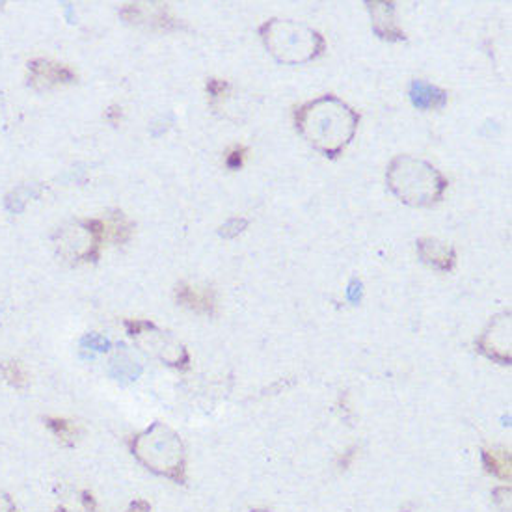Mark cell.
<instances>
[{"label": "cell", "instance_id": "22", "mask_svg": "<svg viewBox=\"0 0 512 512\" xmlns=\"http://www.w3.org/2000/svg\"><path fill=\"white\" fill-rule=\"evenodd\" d=\"M107 118L110 120V123H114V125H118L120 120H122V108L116 107V105H112V107L107 110Z\"/></svg>", "mask_w": 512, "mask_h": 512}, {"label": "cell", "instance_id": "23", "mask_svg": "<svg viewBox=\"0 0 512 512\" xmlns=\"http://www.w3.org/2000/svg\"><path fill=\"white\" fill-rule=\"evenodd\" d=\"M360 289H362V283L358 282V280H352L351 285H349V291H347V295H349L352 302H356L360 298V293H362Z\"/></svg>", "mask_w": 512, "mask_h": 512}, {"label": "cell", "instance_id": "4", "mask_svg": "<svg viewBox=\"0 0 512 512\" xmlns=\"http://www.w3.org/2000/svg\"><path fill=\"white\" fill-rule=\"evenodd\" d=\"M261 40L280 64L302 66L319 58L326 49L323 36L297 21L270 19L259 27Z\"/></svg>", "mask_w": 512, "mask_h": 512}, {"label": "cell", "instance_id": "8", "mask_svg": "<svg viewBox=\"0 0 512 512\" xmlns=\"http://www.w3.org/2000/svg\"><path fill=\"white\" fill-rule=\"evenodd\" d=\"M28 73H30L28 84L38 92H47L56 86L77 81L75 71H71L68 66L56 64L51 60H43V58L28 62Z\"/></svg>", "mask_w": 512, "mask_h": 512}, {"label": "cell", "instance_id": "10", "mask_svg": "<svg viewBox=\"0 0 512 512\" xmlns=\"http://www.w3.org/2000/svg\"><path fill=\"white\" fill-rule=\"evenodd\" d=\"M418 256L425 265L432 269L449 272L457 265V252L451 244L442 243L438 239H419Z\"/></svg>", "mask_w": 512, "mask_h": 512}, {"label": "cell", "instance_id": "9", "mask_svg": "<svg viewBox=\"0 0 512 512\" xmlns=\"http://www.w3.org/2000/svg\"><path fill=\"white\" fill-rule=\"evenodd\" d=\"M176 300L187 310L200 315H216V295L211 287H198L187 282L177 283Z\"/></svg>", "mask_w": 512, "mask_h": 512}, {"label": "cell", "instance_id": "18", "mask_svg": "<svg viewBox=\"0 0 512 512\" xmlns=\"http://www.w3.org/2000/svg\"><path fill=\"white\" fill-rule=\"evenodd\" d=\"M56 512H99L97 511V505H95V499L90 492H81V498H79V507L73 509L69 505L64 507H58Z\"/></svg>", "mask_w": 512, "mask_h": 512}, {"label": "cell", "instance_id": "13", "mask_svg": "<svg viewBox=\"0 0 512 512\" xmlns=\"http://www.w3.org/2000/svg\"><path fill=\"white\" fill-rule=\"evenodd\" d=\"M45 425L53 432L54 438L64 445H75L81 440L82 429L75 423L64 418H47Z\"/></svg>", "mask_w": 512, "mask_h": 512}, {"label": "cell", "instance_id": "1", "mask_svg": "<svg viewBox=\"0 0 512 512\" xmlns=\"http://www.w3.org/2000/svg\"><path fill=\"white\" fill-rule=\"evenodd\" d=\"M360 116L334 95H323L297 108L295 125L302 138L323 153L337 159L356 135Z\"/></svg>", "mask_w": 512, "mask_h": 512}, {"label": "cell", "instance_id": "15", "mask_svg": "<svg viewBox=\"0 0 512 512\" xmlns=\"http://www.w3.org/2000/svg\"><path fill=\"white\" fill-rule=\"evenodd\" d=\"M0 373H2L4 380H6L12 388H15V390L27 388L30 377H28L25 365L21 364V362H15V360L2 362V365H0Z\"/></svg>", "mask_w": 512, "mask_h": 512}, {"label": "cell", "instance_id": "17", "mask_svg": "<svg viewBox=\"0 0 512 512\" xmlns=\"http://www.w3.org/2000/svg\"><path fill=\"white\" fill-rule=\"evenodd\" d=\"M248 228V220L246 218H231L228 220L222 228H220V237H226V239H233L237 237L239 233H243Z\"/></svg>", "mask_w": 512, "mask_h": 512}, {"label": "cell", "instance_id": "2", "mask_svg": "<svg viewBox=\"0 0 512 512\" xmlns=\"http://www.w3.org/2000/svg\"><path fill=\"white\" fill-rule=\"evenodd\" d=\"M386 183L401 202L412 207L440 202L447 189V179L432 164L410 155H399L390 162Z\"/></svg>", "mask_w": 512, "mask_h": 512}, {"label": "cell", "instance_id": "6", "mask_svg": "<svg viewBox=\"0 0 512 512\" xmlns=\"http://www.w3.org/2000/svg\"><path fill=\"white\" fill-rule=\"evenodd\" d=\"M479 351L501 365L511 364V313L496 317L477 341Z\"/></svg>", "mask_w": 512, "mask_h": 512}, {"label": "cell", "instance_id": "19", "mask_svg": "<svg viewBox=\"0 0 512 512\" xmlns=\"http://www.w3.org/2000/svg\"><path fill=\"white\" fill-rule=\"evenodd\" d=\"M246 155H248V149L244 148V146H233V148L226 153V166H228L230 170L243 168Z\"/></svg>", "mask_w": 512, "mask_h": 512}, {"label": "cell", "instance_id": "20", "mask_svg": "<svg viewBox=\"0 0 512 512\" xmlns=\"http://www.w3.org/2000/svg\"><path fill=\"white\" fill-rule=\"evenodd\" d=\"M0 512H17L14 499L10 498L4 490H0Z\"/></svg>", "mask_w": 512, "mask_h": 512}, {"label": "cell", "instance_id": "11", "mask_svg": "<svg viewBox=\"0 0 512 512\" xmlns=\"http://www.w3.org/2000/svg\"><path fill=\"white\" fill-rule=\"evenodd\" d=\"M367 8L373 19V32L386 41H405V32L395 23V4L393 2H367Z\"/></svg>", "mask_w": 512, "mask_h": 512}, {"label": "cell", "instance_id": "3", "mask_svg": "<svg viewBox=\"0 0 512 512\" xmlns=\"http://www.w3.org/2000/svg\"><path fill=\"white\" fill-rule=\"evenodd\" d=\"M131 451L149 472L168 477L185 485L187 455L179 434L162 423H153L149 429L131 440Z\"/></svg>", "mask_w": 512, "mask_h": 512}, {"label": "cell", "instance_id": "12", "mask_svg": "<svg viewBox=\"0 0 512 512\" xmlns=\"http://www.w3.org/2000/svg\"><path fill=\"white\" fill-rule=\"evenodd\" d=\"M410 101L419 110H436L447 105V92L429 82L414 81L410 84Z\"/></svg>", "mask_w": 512, "mask_h": 512}, {"label": "cell", "instance_id": "21", "mask_svg": "<svg viewBox=\"0 0 512 512\" xmlns=\"http://www.w3.org/2000/svg\"><path fill=\"white\" fill-rule=\"evenodd\" d=\"M86 341L94 347V349H97V351H107L108 349V341L107 339H101V337L97 336H90L86 337Z\"/></svg>", "mask_w": 512, "mask_h": 512}, {"label": "cell", "instance_id": "16", "mask_svg": "<svg viewBox=\"0 0 512 512\" xmlns=\"http://www.w3.org/2000/svg\"><path fill=\"white\" fill-rule=\"evenodd\" d=\"M485 464L488 472L498 475V477H511V457L509 451H498V449H490L485 451Z\"/></svg>", "mask_w": 512, "mask_h": 512}, {"label": "cell", "instance_id": "5", "mask_svg": "<svg viewBox=\"0 0 512 512\" xmlns=\"http://www.w3.org/2000/svg\"><path fill=\"white\" fill-rule=\"evenodd\" d=\"M127 334L135 339L142 351L161 360L162 364L176 367V369H189L190 356L187 349L176 341L174 337L149 321H125Z\"/></svg>", "mask_w": 512, "mask_h": 512}, {"label": "cell", "instance_id": "14", "mask_svg": "<svg viewBox=\"0 0 512 512\" xmlns=\"http://www.w3.org/2000/svg\"><path fill=\"white\" fill-rule=\"evenodd\" d=\"M133 222L123 215L122 211H112L108 224H105V230H108L110 241L116 244L127 243L133 233Z\"/></svg>", "mask_w": 512, "mask_h": 512}, {"label": "cell", "instance_id": "24", "mask_svg": "<svg viewBox=\"0 0 512 512\" xmlns=\"http://www.w3.org/2000/svg\"><path fill=\"white\" fill-rule=\"evenodd\" d=\"M2 6H4V2H0V10H2Z\"/></svg>", "mask_w": 512, "mask_h": 512}, {"label": "cell", "instance_id": "7", "mask_svg": "<svg viewBox=\"0 0 512 512\" xmlns=\"http://www.w3.org/2000/svg\"><path fill=\"white\" fill-rule=\"evenodd\" d=\"M120 14L127 23L151 28V30H170V28L177 27L174 17L168 14L166 4H161V2L125 4Z\"/></svg>", "mask_w": 512, "mask_h": 512}]
</instances>
